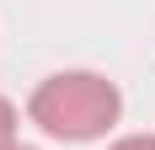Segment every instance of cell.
I'll return each mask as SVG.
<instances>
[{
	"mask_svg": "<svg viewBox=\"0 0 155 150\" xmlns=\"http://www.w3.org/2000/svg\"><path fill=\"white\" fill-rule=\"evenodd\" d=\"M16 150H32V145H16Z\"/></svg>",
	"mask_w": 155,
	"mask_h": 150,
	"instance_id": "4",
	"label": "cell"
},
{
	"mask_svg": "<svg viewBox=\"0 0 155 150\" xmlns=\"http://www.w3.org/2000/svg\"><path fill=\"white\" fill-rule=\"evenodd\" d=\"M112 150H155V134H123Z\"/></svg>",
	"mask_w": 155,
	"mask_h": 150,
	"instance_id": "3",
	"label": "cell"
},
{
	"mask_svg": "<svg viewBox=\"0 0 155 150\" xmlns=\"http://www.w3.org/2000/svg\"><path fill=\"white\" fill-rule=\"evenodd\" d=\"M27 113H32V123L43 134L80 145V139H96V134H107L118 123L123 97H118V86L107 75H96V70H59V75H48L43 86L32 91Z\"/></svg>",
	"mask_w": 155,
	"mask_h": 150,
	"instance_id": "1",
	"label": "cell"
},
{
	"mask_svg": "<svg viewBox=\"0 0 155 150\" xmlns=\"http://www.w3.org/2000/svg\"><path fill=\"white\" fill-rule=\"evenodd\" d=\"M0 150H16V107L0 97Z\"/></svg>",
	"mask_w": 155,
	"mask_h": 150,
	"instance_id": "2",
	"label": "cell"
}]
</instances>
